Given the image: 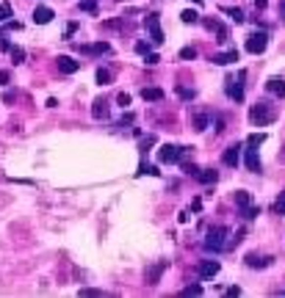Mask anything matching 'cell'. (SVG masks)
Returning a JSON list of instances; mask_svg holds the SVG:
<instances>
[{"label":"cell","instance_id":"cell-46","mask_svg":"<svg viewBox=\"0 0 285 298\" xmlns=\"http://www.w3.org/2000/svg\"><path fill=\"white\" fill-rule=\"evenodd\" d=\"M194 3H202V0H194Z\"/></svg>","mask_w":285,"mask_h":298},{"label":"cell","instance_id":"cell-33","mask_svg":"<svg viewBox=\"0 0 285 298\" xmlns=\"http://www.w3.org/2000/svg\"><path fill=\"white\" fill-rule=\"evenodd\" d=\"M183 296H202V287L200 284H188V287L183 290Z\"/></svg>","mask_w":285,"mask_h":298},{"label":"cell","instance_id":"cell-31","mask_svg":"<svg viewBox=\"0 0 285 298\" xmlns=\"http://www.w3.org/2000/svg\"><path fill=\"white\" fill-rule=\"evenodd\" d=\"M274 210H277L280 215H285V191L277 196V202H274Z\"/></svg>","mask_w":285,"mask_h":298},{"label":"cell","instance_id":"cell-44","mask_svg":"<svg viewBox=\"0 0 285 298\" xmlns=\"http://www.w3.org/2000/svg\"><path fill=\"white\" fill-rule=\"evenodd\" d=\"M266 3L269 0H255V8H266Z\"/></svg>","mask_w":285,"mask_h":298},{"label":"cell","instance_id":"cell-6","mask_svg":"<svg viewBox=\"0 0 285 298\" xmlns=\"http://www.w3.org/2000/svg\"><path fill=\"white\" fill-rule=\"evenodd\" d=\"M183 146H175V144H163L161 149H158V160L161 163H178L180 158H183Z\"/></svg>","mask_w":285,"mask_h":298},{"label":"cell","instance_id":"cell-21","mask_svg":"<svg viewBox=\"0 0 285 298\" xmlns=\"http://www.w3.org/2000/svg\"><path fill=\"white\" fill-rule=\"evenodd\" d=\"M241 215L247 218V221H252V218H258L260 215V207H255V205H247V207H241Z\"/></svg>","mask_w":285,"mask_h":298},{"label":"cell","instance_id":"cell-10","mask_svg":"<svg viewBox=\"0 0 285 298\" xmlns=\"http://www.w3.org/2000/svg\"><path fill=\"white\" fill-rule=\"evenodd\" d=\"M53 17H55L53 8H47V6H36V8H33V23H36V25L53 23Z\"/></svg>","mask_w":285,"mask_h":298},{"label":"cell","instance_id":"cell-11","mask_svg":"<svg viewBox=\"0 0 285 298\" xmlns=\"http://www.w3.org/2000/svg\"><path fill=\"white\" fill-rule=\"evenodd\" d=\"M78 69H80V61H75V58H70V55H58V72L75 75Z\"/></svg>","mask_w":285,"mask_h":298},{"label":"cell","instance_id":"cell-17","mask_svg":"<svg viewBox=\"0 0 285 298\" xmlns=\"http://www.w3.org/2000/svg\"><path fill=\"white\" fill-rule=\"evenodd\" d=\"M194 177H197L202 185H210V183H216V180H219V171H213V168H200Z\"/></svg>","mask_w":285,"mask_h":298},{"label":"cell","instance_id":"cell-41","mask_svg":"<svg viewBox=\"0 0 285 298\" xmlns=\"http://www.w3.org/2000/svg\"><path fill=\"white\" fill-rule=\"evenodd\" d=\"M224 130V119L222 116H216V133H222Z\"/></svg>","mask_w":285,"mask_h":298},{"label":"cell","instance_id":"cell-19","mask_svg":"<svg viewBox=\"0 0 285 298\" xmlns=\"http://www.w3.org/2000/svg\"><path fill=\"white\" fill-rule=\"evenodd\" d=\"M92 116H94V119H108V102H105V99H94Z\"/></svg>","mask_w":285,"mask_h":298},{"label":"cell","instance_id":"cell-4","mask_svg":"<svg viewBox=\"0 0 285 298\" xmlns=\"http://www.w3.org/2000/svg\"><path fill=\"white\" fill-rule=\"evenodd\" d=\"M244 77H247V72H238V80H235V77H227V86H224L227 97L235 99V102H244Z\"/></svg>","mask_w":285,"mask_h":298},{"label":"cell","instance_id":"cell-12","mask_svg":"<svg viewBox=\"0 0 285 298\" xmlns=\"http://www.w3.org/2000/svg\"><path fill=\"white\" fill-rule=\"evenodd\" d=\"M213 64H219V67H227V64H235L238 61V50L233 47V50H224V53H216L213 58H210Z\"/></svg>","mask_w":285,"mask_h":298},{"label":"cell","instance_id":"cell-43","mask_svg":"<svg viewBox=\"0 0 285 298\" xmlns=\"http://www.w3.org/2000/svg\"><path fill=\"white\" fill-rule=\"evenodd\" d=\"M133 122V114H128V116H122V122H119V127H125V124H130Z\"/></svg>","mask_w":285,"mask_h":298},{"label":"cell","instance_id":"cell-28","mask_svg":"<svg viewBox=\"0 0 285 298\" xmlns=\"http://www.w3.org/2000/svg\"><path fill=\"white\" fill-rule=\"evenodd\" d=\"M141 174L158 177V174H161V171H158V168H155V166H147V163H141V166H139V177H141Z\"/></svg>","mask_w":285,"mask_h":298},{"label":"cell","instance_id":"cell-2","mask_svg":"<svg viewBox=\"0 0 285 298\" xmlns=\"http://www.w3.org/2000/svg\"><path fill=\"white\" fill-rule=\"evenodd\" d=\"M230 229L227 227H213V229H208V237H205V249H210V252H222V249H227L230 246Z\"/></svg>","mask_w":285,"mask_h":298},{"label":"cell","instance_id":"cell-30","mask_svg":"<svg viewBox=\"0 0 285 298\" xmlns=\"http://www.w3.org/2000/svg\"><path fill=\"white\" fill-rule=\"evenodd\" d=\"M80 11H89V14H97V3H94V0H83V3H80Z\"/></svg>","mask_w":285,"mask_h":298},{"label":"cell","instance_id":"cell-13","mask_svg":"<svg viewBox=\"0 0 285 298\" xmlns=\"http://www.w3.org/2000/svg\"><path fill=\"white\" fill-rule=\"evenodd\" d=\"M219 268H222V265H219L216 260H202L200 262V276H202V279H213V276L219 274Z\"/></svg>","mask_w":285,"mask_h":298},{"label":"cell","instance_id":"cell-34","mask_svg":"<svg viewBox=\"0 0 285 298\" xmlns=\"http://www.w3.org/2000/svg\"><path fill=\"white\" fill-rule=\"evenodd\" d=\"M178 94H180V97H183V99H194V89H191V92H188V89H183V86H178Z\"/></svg>","mask_w":285,"mask_h":298},{"label":"cell","instance_id":"cell-26","mask_svg":"<svg viewBox=\"0 0 285 298\" xmlns=\"http://www.w3.org/2000/svg\"><path fill=\"white\" fill-rule=\"evenodd\" d=\"M180 58H183V61H194V58H197V47H183V50H180Z\"/></svg>","mask_w":285,"mask_h":298},{"label":"cell","instance_id":"cell-15","mask_svg":"<svg viewBox=\"0 0 285 298\" xmlns=\"http://www.w3.org/2000/svg\"><path fill=\"white\" fill-rule=\"evenodd\" d=\"M80 53H111V45L108 42H97V45H78Z\"/></svg>","mask_w":285,"mask_h":298},{"label":"cell","instance_id":"cell-23","mask_svg":"<svg viewBox=\"0 0 285 298\" xmlns=\"http://www.w3.org/2000/svg\"><path fill=\"white\" fill-rule=\"evenodd\" d=\"M235 205H238V210L247 207V205H252V196H249L247 191H235Z\"/></svg>","mask_w":285,"mask_h":298},{"label":"cell","instance_id":"cell-36","mask_svg":"<svg viewBox=\"0 0 285 298\" xmlns=\"http://www.w3.org/2000/svg\"><path fill=\"white\" fill-rule=\"evenodd\" d=\"M116 102H119L122 108H128V105H130V94H119V97H116Z\"/></svg>","mask_w":285,"mask_h":298},{"label":"cell","instance_id":"cell-3","mask_svg":"<svg viewBox=\"0 0 285 298\" xmlns=\"http://www.w3.org/2000/svg\"><path fill=\"white\" fill-rule=\"evenodd\" d=\"M266 47H269V33H266V31H255V33H249V36H247V50L252 55H260Z\"/></svg>","mask_w":285,"mask_h":298},{"label":"cell","instance_id":"cell-22","mask_svg":"<svg viewBox=\"0 0 285 298\" xmlns=\"http://www.w3.org/2000/svg\"><path fill=\"white\" fill-rule=\"evenodd\" d=\"M222 11H224L227 17H230L233 23H244V11H241V8H227V6H224Z\"/></svg>","mask_w":285,"mask_h":298},{"label":"cell","instance_id":"cell-39","mask_svg":"<svg viewBox=\"0 0 285 298\" xmlns=\"http://www.w3.org/2000/svg\"><path fill=\"white\" fill-rule=\"evenodd\" d=\"M8 80H11V75H8L6 69H0V86H6Z\"/></svg>","mask_w":285,"mask_h":298},{"label":"cell","instance_id":"cell-37","mask_svg":"<svg viewBox=\"0 0 285 298\" xmlns=\"http://www.w3.org/2000/svg\"><path fill=\"white\" fill-rule=\"evenodd\" d=\"M144 61L150 64V67H153V64H158L161 58H158V53H147V55H144Z\"/></svg>","mask_w":285,"mask_h":298},{"label":"cell","instance_id":"cell-8","mask_svg":"<svg viewBox=\"0 0 285 298\" xmlns=\"http://www.w3.org/2000/svg\"><path fill=\"white\" fill-rule=\"evenodd\" d=\"M241 152H244V163H247V168L258 174V171L263 168V163H260V155H258V149H255V146H249V149H241Z\"/></svg>","mask_w":285,"mask_h":298},{"label":"cell","instance_id":"cell-40","mask_svg":"<svg viewBox=\"0 0 285 298\" xmlns=\"http://www.w3.org/2000/svg\"><path fill=\"white\" fill-rule=\"evenodd\" d=\"M153 144H155V138H153V136H147L144 141H141V149H147V146H153Z\"/></svg>","mask_w":285,"mask_h":298},{"label":"cell","instance_id":"cell-9","mask_svg":"<svg viewBox=\"0 0 285 298\" xmlns=\"http://www.w3.org/2000/svg\"><path fill=\"white\" fill-rule=\"evenodd\" d=\"M169 268V260H158L153 268H147V284H158V279H161V274Z\"/></svg>","mask_w":285,"mask_h":298},{"label":"cell","instance_id":"cell-14","mask_svg":"<svg viewBox=\"0 0 285 298\" xmlns=\"http://www.w3.org/2000/svg\"><path fill=\"white\" fill-rule=\"evenodd\" d=\"M266 92L277 94V97H285V80L283 77H269V80H266Z\"/></svg>","mask_w":285,"mask_h":298},{"label":"cell","instance_id":"cell-45","mask_svg":"<svg viewBox=\"0 0 285 298\" xmlns=\"http://www.w3.org/2000/svg\"><path fill=\"white\" fill-rule=\"evenodd\" d=\"M283 14H285V3H283Z\"/></svg>","mask_w":285,"mask_h":298},{"label":"cell","instance_id":"cell-1","mask_svg":"<svg viewBox=\"0 0 285 298\" xmlns=\"http://www.w3.org/2000/svg\"><path fill=\"white\" fill-rule=\"evenodd\" d=\"M277 119V114H274V108L266 105V102H258V105L249 108V122L258 124V127H266V124H271Z\"/></svg>","mask_w":285,"mask_h":298},{"label":"cell","instance_id":"cell-18","mask_svg":"<svg viewBox=\"0 0 285 298\" xmlns=\"http://www.w3.org/2000/svg\"><path fill=\"white\" fill-rule=\"evenodd\" d=\"M141 99H144V102H161V99H163V92H161V89H155V86H150V89H141Z\"/></svg>","mask_w":285,"mask_h":298},{"label":"cell","instance_id":"cell-29","mask_svg":"<svg viewBox=\"0 0 285 298\" xmlns=\"http://www.w3.org/2000/svg\"><path fill=\"white\" fill-rule=\"evenodd\" d=\"M11 58H14V64H23L25 61V50L23 47H11Z\"/></svg>","mask_w":285,"mask_h":298},{"label":"cell","instance_id":"cell-7","mask_svg":"<svg viewBox=\"0 0 285 298\" xmlns=\"http://www.w3.org/2000/svg\"><path fill=\"white\" fill-rule=\"evenodd\" d=\"M241 149H244L241 144H233V146H227V149H224V155H222L224 166H230V168H235V166H238V163H241Z\"/></svg>","mask_w":285,"mask_h":298},{"label":"cell","instance_id":"cell-38","mask_svg":"<svg viewBox=\"0 0 285 298\" xmlns=\"http://www.w3.org/2000/svg\"><path fill=\"white\" fill-rule=\"evenodd\" d=\"M136 53L147 55V53H150V45H147V42H139V45H136Z\"/></svg>","mask_w":285,"mask_h":298},{"label":"cell","instance_id":"cell-20","mask_svg":"<svg viewBox=\"0 0 285 298\" xmlns=\"http://www.w3.org/2000/svg\"><path fill=\"white\" fill-rule=\"evenodd\" d=\"M180 20H183L185 25H194V23H200V14H197L194 8H185L183 14H180Z\"/></svg>","mask_w":285,"mask_h":298},{"label":"cell","instance_id":"cell-5","mask_svg":"<svg viewBox=\"0 0 285 298\" xmlns=\"http://www.w3.org/2000/svg\"><path fill=\"white\" fill-rule=\"evenodd\" d=\"M144 28H147V33H150V39H153V45H161L163 42V31H161V20H158V14H147L144 17Z\"/></svg>","mask_w":285,"mask_h":298},{"label":"cell","instance_id":"cell-27","mask_svg":"<svg viewBox=\"0 0 285 298\" xmlns=\"http://www.w3.org/2000/svg\"><path fill=\"white\" fill-rule=\"evenodd\" d=\"M97 83H100V86L111 83V72H108V69H97Z\"/></svg>","mask_w":285,"mask_h":298},{"label":"cell","instance_id":"cell-35","mask_svg":"<svg viewBox=\"0 0 285 298\" xmlns=\"http://www.w3.org/2000/svg\"><path fill=\"white\" fill-rule=\"evenodd\" d=\"M80 296H89V298H94V296H103V290H92V287H83V290H80Z\"/></svg>","mask_w":285,"mask_h":298},{"label":"cell","instance_id":"cell-25","mask_svg":"<svg viewBox=\"0 0 285 298\" xmlns=\"http://www.w3.org/2000/svg\"><path fill=\"white\" fill-rule=\"evenodd\" d=\"M14 17V11H11V6L8 3H0V23H8Z\"/></svg>","mask_w":285,"mask_h":298},{"label":"cell","instance_id":"cell-16","mask_svg":"<svg viewBox=\"0 0 285 298\" xmlns=\"http://www.w3.org/2000/svg\"><path fill=\"white\" fill-rule=\"evenodd\" d=\"M274 262V257H258V254H247V265L249 268H269Z\"/></svg>","mask_w":285,"mask_h":298},{"label":"cell","instance_id":"cell-24","mask_svg":"<svg viewBox=\"0 0 285 298\" xmlns=\"http://www.w3.org/2000/svg\"><path fill=\"white\" fill-rule=\"evenodd\" d=\"M194 130H197V133H205V130H208V116H197V119H194Z\"/></svg>","mask_w":285,"mask_h":298},{"label":"cell","instance_id":"cell-32","mask_svg":"<svg viewBox=\"0 0 285 298\" xmlns=\"http://www.w3.org/2000/svg\"><path fill=\"white\" fill-rule=\"evenodd\" d=\"M263 141H266V136H263V133H252L247 144H249V146H258V144H263Z\"/></svg>","mask_w":285,"mask_h":298},{"label":"cell","instance_id":"cell-42","mask_svg":"<svg viewBox=\"0 0 285 298\" xmlns=\"http://www.w3.org/2000/svg\"><path fill=\"white\" fill-rule=\"evenodd\" d=\"M197 171H200V168H197V166H194V163H188V166H185V174H197Z\"/></svg>","mask_w":285,"mask_h":298}]
</instances>
